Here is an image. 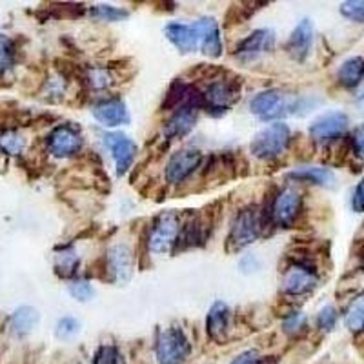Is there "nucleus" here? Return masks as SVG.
I'll use <instances>...</instances> for the list:
<instances>
[{
	"label": "nucleus",
	"mask_w": 364,
	"mask_h": 364,
	"mask_svg": "<svg viewBox=\"0 0 364 364\" xmlns=\"http://www.w3.org/2000/svg\"><path fill=\"white\" fill-rule=\"evenodd\" d=\"M262 226H264V219H262V211H259V208L250 206L240 210L232 224L230 237H228L230 250H240L252 245L253 240L261 235Z\"/></svg>",
	"instance_id": "nucleus-1"
},
{
	"label": "nucleus",
	"mask_w": 364,
	"mask_h": 364,
	"mask_svg": "<svg viewBox=\"0 0 364 364\" xmlns=\"http://www.w3.org/2000/svg\"><path fill=\"white\" fill-rule=\"evenodd\" d=\"M290 142V128L282 122H273L257 133L250 151L257 159H273L281 155Z\"/></svg>",
	"instance_id": "nucleus-2"
},
{
	"label": "nucleus",
	"mask_w": 364,
	"mask_h": 364,
	"mask_svg": "<svg viewBox=\"0 0 364 364\" xmlns=\"http://www.w3.org/2000/svg\"><path fill=\"white\" fill-rule=\"evenodd\" d=\"M297 108V100H291L279 90H266L257 93L250 102V109L261 119H279L291 115Z\"/></svg>",
	"instance_id": "nucleus-3"
},
{
	"label": "nucleus",
	"mask_w": 364,
	"mask_h": 364,
	"mask_svg": "<svg viewBox=\"0 0 364 364\" xmlns=\"http://www.w3.org/2000/svg\"><path fill=\"white\" fill-rule=\"evenodd\" d=\"M155 352H157V359L161 364H184L190 357L191 346L182 330L168 328V330L161 331Z\"/></svg>",
	"instance_id": "nucleus-4"
},
{
	"label": "nucleus",
	"mask_w": 364,
	"mask_h": 364,
	"mask_svg": "<svg viewBox=\"0 0 364 364\" xmlns=\"http://www.w3.org/2000/svg\"><path fill=\"white\" fill-rule=\"evenodd\" d=\"M204 108L213 113H224L232 108L240 97V84L237 79H226L211 82L203 93Z\"/></svg>",
	"instance_id": "nucleus-5"
},
{
	"label": "nucleus",
	"mask_w": 364,
	"mask_h": 364,
	"mask_svg": "<svg viewBox=\"0 0 364 364\" xmlns=\"http://www.w3.org/2000/svg\"><path fill=\"white\" fill-rule=\"evenodd\" d=\"M178 232H181V223L175 213H162L155 219L151 233H149L148 246L154 253L170 252L171 246L177 242Z\"/></svg>",
	"instance_id": "nucleus-6"
},
{
	"label": "nucleus",
	"mask_w": 364,
	"mask_h": 364,
	"mask_svg": "<svg viewBox=\"0 0 364 364\" xmlns=\"http://www.w3.org/2000/svg\"><path fill=\"white\" fill-rule=\"evenodd\" d=\"M315 286H317V275H315L314 266H310L308 261L294 262V266L284 273V279H282V291L291 297L310 294Z\"/></svg>",
	"instance_id": "nucleus-7"
},
{
	"label": "nucleus",
	"mask_w": 364,
	"mask_h": 364,
	"mask_svg": "<svg viewBox=\"0 0 364 364\" xmlns=\"http://www.w3.org/2000/svg\"><path fill=\"white\" fill-rule=\"evenodd\" d=\"M200 161H203V154H200L199 149H178V151L171 155L170 162L166 166V181L170 182V184H181L182 181H186L199 168Z\"/></svg>",
	"instance_id": "nucleus-8"
},
{
	"label": "nucleus",
	"mask_w": 364,
	"mask_h": 364,
	"mask_svg": "<svg viewBox=\"0 0 364 364\" xmlns=\"http://www.w3.org/2000/svg\"><path fill=\"white\" fill-rule=\"evenodd\" d=\"M48 149L55 157H71L82 149V135L73 126L63 124L57 126L48 135Z\"/></svg>",
	"instance_id": "nucleus-9"
},
{
	"label": "nucleus",
	"mask_w": 364,
	"mask_h": 364,
	"mask_svg": "<svg viewBox=\"0 0 364 364\" xmlns=\"http://www.w3.org/2000/svg\"><path fill=\"white\" fill-rule=\"evenodd\" d=\"M346 128L348 117L343 112H330L311 122L310 136L315 142H331L343 136Z\"/></svg>",
	"instance_id": "nucleus-10"
},
{
	"label": "nucleus",
	"mask_w": 364,
	"mask_h": 364,
	"mask_svg": "<svg viewBox=\"0 0 364 364\" xmlns=\"http://www.w3.org/2000/svg\"><path fill=\"white\" fill-rule=\"evenodd\" d=\"M299 211H301V195L294 188H284L279 191L272 204L273 223L282 228H288L295 223Z\"/></svg>",
	"instance_id": "nucleus-11"
},
{
	"label": "nucleus",
	"mask_w": 364,
	"mask_h": 364,
	"mask_svg": "<svg viewBox=\"0 0 364 364\" xmlns=\"http://www.w3.org/2000/svg\"><path fill=\"white\" fill-rule=\"evenodd\" d=\"M104 142L108 144L109 151L113 155V161H115L117 166V175L122 177V175L128 173L136 155L135 142L129 136L122 135V133H109V135L104 136Z\"/></svg>",
	"instance_id": "nucleus-12"
},
{
	"label": "nucleus",
	"mask_w": 364,
	"mask_h": 364,
	"mask_svg": "<svg viewBox=\"0 0 364 364\" xmlns=\"http://www.w3.org/2000/svg\"><path fill=\"white\" fill-rule=\"evenodd\" d=\"M273 41L275 38H273V33L269 29H257L237 46L235 57L242 63H252L257 57H261L262 53L272 50Z\"/></svg>",
	"instance_id": "nucleus-13"
},
{
	"label": "nucleus",
	"mask_w": 364,
	"mask_h": 364,
	"mask_svg": "<svg viewBox=\"0 0 364 364\" xmlns=\"http://www.w3.org/2000/svg\"><path fill=\"white\" fill-rule=\"evenodd\" d=\"M195 29L199 33V46L204 55L211 58H217L223 55V41H220L219 24L213 17L200 18L195 22Z\"/></svg>",
	"instance_id": "nucleus-14"
},
{
	"label": "nucleus",
	"mask_w": 364,
	"mask_h": 364,
	"mask_svg": "<svg viewBox=\"0 0 364 364\" xmlns=\"http://www.w3.org/2000/svg\"><path fill=\"white\" fill-rule=\"evenodd\" d=\"M93 117L99 120L100 124L108 126V128L128 124L129 120L128 108H126L124 100L117 99V97L97 104L95 108H93Z\"/></svg>",
	"instance_id": "nucleus-15"
},
{
	"label": "nucleus",
	"mask_w": 364,
	"mask_h": 364,
	"mask_svg": "<svg viewBox=\"0 0 364 364\" xmlns=\"http://www.w3.org/2000/svg\"><path fill=\"white\" fill-rule=\"evenodd\" d=\"M108 266L117 282L126 284L133 275V253L126 245L113 246L108 252Z\"/></svg>",
	"instance_id": "nucleus-16"
},
{
	"label": "nucleus",
	"mask_w": 364,
	"mask_h": 364,
	"mask_svg": "<svg viewBox=\"0 0 364 364\" xmlns=\"http://www.w3.org/2000/svg\"><path fill=\"white\" fill-rule=\"evenodd\" d=\"M168 41L177 48L181 53H191L199 46V33L195 26L181 24V22H170L164 28Z\"/></svg>",
	"instance_id": "nucleus-17"
},
{
	"label": "nucleus",
	"mask_w": 364,
	"mask_h": 364,
	"mask_svg": "<svg viewBox=\"0 0 364 364\" xmlns=\"http://www.w3.org/2000/svg\"><path fill=\"white\" fill-rule=\"evenodd\" d=\"M311 42H314V24L311 21L304 18L294 29V33L288 41V51L295 60H304L306 55L310 53Z\"/></svg>",
	"instance_id": "nucleus-18"
},
{
	"label": "nucleus",
	"mask_w": 364,
	"mask_h": 364,
	"mask_svg": "<svg viewBox=\"0 0 364 364\" xmlns=\"http://www.w3.org/2000/svg\"><path fill=\"white\" fill-rule=\"evenodd\" d=\"M195 122H197V109L186 106V108L177 109L170 117V120L164 124L162 133H164L166 139H181L193 128Z\"/></svg>",
	"instance_id": "nucleus-19"
},
{
	"label": "nucleus",
	"mask_w": 364,
	"mask_h": 364,
	"mask_svg": "<svg viewBox=\"0 0 364 364\" xmlns=\"http://www.w3.org/2000/svg\"><path fill=\"white\" fill-rule=\"evenodd\" d=\"M228 317H230V310L224 302H215L210 308V314L206 317V330L210 333L211 339L224 341L228 331Z\"/></svg>",
	"instance_id": "nucleus-20"
},
{
	"label": "nucleus",
	"mask_w": 364,
	"mask_h": 364,
	"mask_svg": "<svg viewBox=\"0 0 364 364\" xmlns=\"http://www.w3.org/2000/svg\"><path fill=\"white\" fill-rule=\"evenodd\" d=\"M288 177L302 182H314V184H321V186H331L333 181H336V175L331 173L328 168H317V166H311V168H299V170L291 171Z\"/></svg>",
	"instance_id": "nucleus-21"
},
{
	"label": "nucleus",
	"mask_w": 364,
	"mask_h": 364,
	"mask_svg": "<svg viewBox=\"0 0 364 364\" xmlns=\"http://www.w3.org/2000/svg\"><path fill=\"white\" fill-rule=\"evenodd\" d=\"M339 82L346 87H353L363 80L364 77V58L363 57H352L344 60L343 66L339 68Z\"/></svg>",
	"instance_id": "nucleus-22"
},
{
	"label": "nucleus",
	"mask_w": 364,
	"mask_h": 364,
	"mask_svg": "<svg viewBox=\"0 0 364 364\" xmlns=\"http://www.w3.org/2000/svg\"><path fill=\"white\" fill-rule=\"evenodd\" d=\"M38 323V311L35 308H18L11 317V328L17 336H28Z\"/></svg>",
	"instance_id": "nucleus-23"
},
{
	"label": "nucleus",
	"mask_w": 364,
	"mask_h": 364,
	"mask_svg": "<svg viewBox=\"0 0 364 364\" xmlns=\"http://www.w3.org/2000/svg\"><path fill=\"white\" fill-rule=\"evenodd\" d=\"M346 326L352 331L364 330V294H360L348 308Z\"/></svg>",
	"instance_id": "nucleus-24"
},
{
	"label": "nucleus",
	"mask_w": 364,
	"mask_h": 364,
	"mask_svg": "<svg viewBox=\"0 0 364 364\" xmlns=\"http://www.w3.org/2000/svg\"><path fill=\"white\" fill-rule=\"evenodd\" d=\"M90 15L93 18H99V21H106V22L124 21V18H128V11L113 8V6H93V8L90 9Z\"/></svg>",
	"instance_id": "nucleus-25"
},
{
	"label": "nucleus",
	"mask_w": 364,
	"mask_h": 364,
	"mask_svg": "<svg viewBox=\"0 0 364 364\" xmlns=\"http://www.w3.org/2000/svg\"><path fill=\"white\" fill-rule=\"evenodd\" d=\"M13 58H15L13 42L4 35H0V75H4L11 68Z\"/></svg>",
	"instance_id": "nucleus-26"
},
{
	"label": "nucleus",
	"mask_w": 364,
	"mask_h": 364,
	"mask_svg": "<svg viewBox=\"0 0 364 364\" xmlns=\"http://www.w3.org/2000/svg\"><path fill=\"white\" fill-rule=\"evenodd\" d=\"M57 272L63 275V277H71L75 273V269H77V266H79V259H77V255L71 252H64L60 253V255L57 257Z\"/></svg>",
	"instance_id": "nucleus-27"
},
{
	"label": "nucleus",
	"mask_w": 364,
	"mask_h": 364,
	"mask_svg": "<svg viewBox=\"0 0 364 364\" xmlns=\"http://www.w3.org/2000/svg\"><path fill=\"white\" fill-rule=\"evenodd\" d=\"M80 331V323L73 317H64L57 323V337L63 341L73 339Z\"/></svg>",
	"instance_id": "nucleus-28"
},
{
	"label": "nucleus",
	"mask_w": 364,
	"mask_h": 364,
	"mask_svg": "<svg viewBox=\"0 0 364 364\" xmlns=\"http://www.w3.org/2000/svg\"><path fill=\"white\" fill-rule=\"evenodd\" d=\"M93 364H124L122 363V355L115 346H102L99 352L95 353Z\"/></svg>",
	"instance_id": "nucleus-29"
},
{
	"label": "nucleus",
	"mask_w": 364,
	"mask_h": 364,
	"mask_svg": "<svg viewBox=\"0 0 364 364\" xmlns=\"http://www.w3.org/2000/svg\"><path fill=\"white\" fill-rule=\"evenodd\" d=\"M341 13L353 22H364V0H352L341 6Z\"/></svg>",
	"instance_id": "nucleus-30"
},
{
	"label": "nucleus",
	"mask_w": 364,
	"mask_h": 364,
	"mask_svg": "<svg viewBox=\"0 0 364 364\" xmlns=\"http://www.w3.org/2000/svg\"><path fill=\"white\" fill-rule=\"evenodd\" d=\"M70 294L73 295L77 301L86 302L93 297V288H91L90 282L86 281H75L73 284H70Z\"/></svg>",
	"instance_id": "nucleus-31"
},
{
	"label": "nucleus",
	"mask_w": 364,
	"mask_h": 364,
	"mask_svg": "<svg viewBox=\"0 0 364 364\" xmlns=\"http://www.w3.org/2000/svg\"><path fill=\"white\" fill-rule=\"evenodd\" d=\"M317 323L318 326L323 328V330L331 331L336 328L337 323V311L333 306H324L323 310L318 311V317H317Z\"/></svg>",
	"instance_id": "nucleus-32"
},
{
	"label": "nucleus",
	"mask_w": 364,
	"mask_h": 364,
	"mask_svg": "<svg viewBox=\"0 0 364 364\" xmlns=\"http://www.w3.org/2000/svg\"><path fill=\"white\" fill-rule=\"evenodd\" d=\"M87 82L93 87H106L109 86L112 79H109V75L106 70H93L87 75Z\"/></svg>",
	"instance_id": "nucleus-33"
},
{
	"label": "nucleus",
	"mask_w": 364,
	"mask_h": 364,
	"mask_svg": "<svg viewBox=\"0 0 364 364\" xmlns=\"http://www.w3.org/2000/svg\"><path fill=\"white\" fill-rule=\"evenodd\" d=\"M352 148H353V151H355L357 157L364 159V124H360L359 128L353 129Z\"/></svg>",
	"instance_id": "nucleus-34"
},
{
	"label": "nucleus",
	"mask_w": 364,
	"mask_h": 364,
	"mask_svg": "<svg viewBox=\"0 0 364 364\" xmlns=\"http://www.w3.org/2000/svg\"><path fill=\"white\" fill-rule=\"evenodd\" d=\"M304 323H306V317L302 314H291V317L284 323V331L288 333H297L301 328H304Z\"/></svg>",
	"instance_id": "nucleus-35"
},
{
	"label": "nucleus",
	"mask_w": 364,
	"mask_h": 364,
	"mask_svg": "<svg viewBox=\"0 0 364 364\" xmlns=\"http://www.w3.org/2000/svg\"><path fill=\"white\" fill-rule=\"evenodd\" d=\"M230 364H261V355L255 350H248V352L237 355Z\"/></svg>",
	"instance_id": "nucleus-36"
},
{
	"label": "nucleus",
	"mask_w": 364,
	"mask_h": 364,
	"mask_svg": "<svg viewBox=\"0 0 364 364\" xmlns=\"http://www.w3.org/2000/svg\"><path fill=\"white\" fill-rule=\"evenodd\" d=\"M352 208L359 213L364 211V178H360V182L357 184L355 191H353V199H352Z\"/></svg>",
	"instance_id": "nucleus-37"
},
{
	"label": "nucleus",
	"mask_w": 364,
	"mask_h": 364,
	"mask_svg": "<svg viewBox=\"0 0 364 364\" xmlns=\"http://www.w3.org/2000/svg\"><path fill=\"white\" fill-rule=\"evenodd\" d=\"M2 148H6L9 154H18L22 149V139L17 135H8L2 139Z\"/></svg>",
	"instance_id": "nucleus-38"
},
{
	"label": "nucleus",
	"mask_w": 364,
	"mask_h": 364,
	"mask_svg": "<svg viewBox=\"0 0 364 364\" xmlns=\"http://www.w3.org/2000/svg\"><path fill=\"white\" fill-rule=\"evenodd\" d=\"M239 266L242 272H255V269L261 268V262H259V259L255 255H246L240 259Z\"/></svg>",
	"instance_id": "nucleus-39"
}]
</instances>
